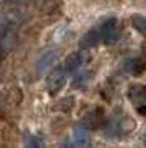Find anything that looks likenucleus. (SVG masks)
<instances>
[{
	"mask_svg": "<svg viewBox=\"0 0 146 148\" xmlns=\"http://www.w3.org/2000/svg\"><path fill=\"white\" fill-rule=\"evenodd\" d=\"M9 2H12V3H21V2H23V3H24V2H28V0H9Z\"/></svg>",
	"mask_w": 146,
	"mask_h": 148,
	"instance_id": "obj_15",
	"label": "nucleus"
},
{
	"mask_svg": "<svg viewBox=\"0 0 146 148\" xmlns=\"http://www.w3.org/2000/svg\"><path fill=\"white\" fill-rule=\"evenodd\" d=\"M100 35H102V41L105 43H113L117 38H119V24H117V19L115 17H107L100 26Z\"/></svg>",
	"mask_w": 146,
	"mask_h": 148,
	"instance_id": "obj_1",
	"label": "nucleus"
},
{
	"mask_svg": "<svg viewBox=\"0 0 146 148\" xmlns=\"http://www.w3.org/2000/svg\"><path fill=\"white\" fill-rule=\"evenodd\" d=\"M59 148H76V145L71 143L69 140H65V141H62V143H60V147H59Z\"/></svg>",
	"mask_w": 146,
	"mask_h": 148,
	"instance_id": "obj_13",
	"label": "nucleus"
},
{
	"mask_svg": "<svg viewBox=\"0 0 146 148\" xmlns=\"http://www.w3.org/2000/svg\"><path fill=\"white\" fill-rule=\"evenodd\" d=\"M102 41V35H100V29L98 28H91L84 36L81 38L79 45L83 48H91V47H96L98 43Z\"/></svg>",
	"mask_w": 146,
	"mask_h": 148,
	"instance_id": "obj_8",
	"label": "nucleus"
},
{
	"mask_svg": "<svg viewBox=\"0 0 146 148\" xmlns=\"http://www.w3.org/2000/svg\"><path fill=\"white\" fill-rule=\"evenodd\" d=\"M24 148H45V147H43V141H41V138H40V136L31 134V136H28Z\"/></svg>",
	"mask_w": 146,
	"mask_h": 148,
	"instance_id": "obj_12",
	"label": "nucleus"
},
{
	"mask_svg": "<svg viewBox=\"0 0 146 148\" xmlns=\"http://www.w3.org/2000/svg\"><path fill=\"white\" fill-rule=\"evenodd\" d=\"M127 95L132 100V103L138 107V112L143 115L145 114V88L143 86H131Z\"/></svg>",
	"mask_w": 146,
	"mask_h": 148,
	"instance_id": "obj_6",
	"label": "nucleus"
},
{
	"mask_svg": "<svg viewBox=\"0 0 146 148\" xmlns=\"http://www.w3.org/2000/svg\"><path fill=\"white\" fill-rule=\"evenodd\" d=\"M124 69H126L127 73H131V74H139L141 71H143V64H141L139 59H129V60L126 62Z\"/></svg>",
	"mask_w": 146,
	"mask_h": 148,
	"instance_id": "obj_10",
	"label": "nucleus"
},
{
	"mask_svg": "<svg viewBox=\"0 0 146 148\" xmlns=\"http://www.w3.org/2000/svg\"><path fill=\"white\" fill-rule=\"evenodd\" d=\"M102 129H103V134L108 136V138H119L122 136L124 133V122L120 117L113 115V117H108V119H103L102 121Z\"/></svg>",
	"mask_w": 146,
	"mask_h": 148,
	"instance_id": "obj_2",
	"label": "nucleus"
},
{
	"mask_svg": "<svg viewBox=\"0 0 146 148\" xmlns=\"http://www.w3.org/2000/svg\"><path fill=\"white\" fill-rule=\"evenodd\" d=\"M3 53H5V50L0 47V62H2V59H3Z\"/></svg>",
	"mask_w": 146,
	"mask_h": 148,
	"instance_id": "obj_14",
	"label": "nucleus"
},
{
	"mask_svg": "<svg viewBox=\"0 0 146 148\" xmlns=\"http://www.w3.org/2000/svg\"><path fill=\"white\" fill-rule=\"evenodd\" d=\"M57 57H59V52H57V50H46V52L36 60V71L38 73L48 71V69L55 64Z\"/></svg>",
	"mask_w": 146,
	"mask_h": 148,
	"instance_id": "obj_5",
	"label": "nucleus"
},
{
	"mask_svg": "<svg viewBox=\"0 0 146 148\" xmlns=\"http://www.w3.org/2000/svg\"><path fill=\"white\" fill-rule=\"evenodd\" d=\"M88 127L81 122L79 126H76L74 129V145L77 148H88L89 145V136H88Z\"/></svg>",
	"mask_w": 146,
	"mask_h": 148,
	"instance_id": "obj_7",
	"label": "nucleus"
},
{
	"mask_svg": "<svg viewBox=\"0 0 146 148\" xmlns=\"http://www.w3.org/2000/svg\"><path fill=\"white\" fill-rule=\"evenodd\" d=\"M145 24H146V19L145 16H141V14H136V16H132V26L141 33V35H145Z\"/></svg>",
	"mask_w": 146,
	"mask_h": 148,
	"instance_id": "obj_11",
	"label": "nucleus"
},
{
	"mask_svg": "<svg viewBox=\"0 0 146 148\" xmlns=\"http://www.w3.org/2000/svg\"><path fill=\"white\" fill-rule=\"evenodd\" d=\"M65 81H67V74L64 71V67L62 66H59V67H55L52 73L48 74V77H46V86H48V91H52V93H57L64 84H65Z\"/></svg>",
	"mask_w": 146,
	"mask_h": 148,
	"instance_id": "obj_3",
	"label": "nucleus"
},
{
	"mask_svg": "<svg viewBox=\"0 0 146 148\" xmlns=\"http://www.w3.org/2000/svg\"><path fill=\"white\" fill-rule=\"evenodd\" d=\"M84 62H86V57H84V53L83 52H72L67 59H65V62H64V71L65 74L69 76V74H76L83 66H84Z\"/></svg>",
	"mask_w": 146,
	"mask_h": 148,
	"instance_id": "obj_4",
	"label": "nucleus"
},
{
	"mask_svg": "<svg viewBox=\"0 0 146 148\" xmlns=\"http://www.w3.org/2000/svg\"><path fill=\"white\" fill-rule=\"evenodd\" d=\"M89 77H91V73L89 71H77V73L74 74V79H72V86L74 88H83L88 81H89Z\"/></svg>",
	"mask_w": 146,
	"mask_h": 148,
	"instance_id": "obj_9",
	"label": "nucleus"
}]
</instances>
